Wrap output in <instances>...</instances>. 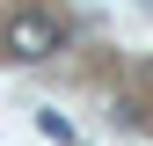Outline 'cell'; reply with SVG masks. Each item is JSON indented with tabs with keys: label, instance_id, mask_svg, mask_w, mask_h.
Masks as SVG:
<instances>
[{
	"label": "cell",
	"instance_id": "6da1fadb",
	"mask_svg": "<svg viewBox=\"0 0 153 146\" xmlns=\"http://www.w3.org/2000/svg\"><path fill=\"white\" fill-rule=\"evenodd\" d=\"M66 44V29L51 22V15H36V7H22L7 22V59H22V66H36V59H51V51Z\"/></svg>",
	"mask_w": 153,
	"mask_h": 146
},
{
	"label": "cell",
	"instance_id": "7a4b0ae2",
	"mask_svg": "<svg viewBox=\"0 0 153 146\" xmlns=\"http://www.w3.org/2000/svg\"><path fill=\"white\" fill-rule=\"evenodd\" d=\"M36 132H44L51 146H80V132H73V124L59 117V110H36Z\"/></svg>",
	"mask_w": 153,
	"mask_h": 146
}]
</instances>
